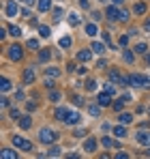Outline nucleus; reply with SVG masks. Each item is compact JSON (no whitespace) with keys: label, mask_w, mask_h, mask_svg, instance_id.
<instances>
[{"label":"nucleus","mask_w":150,"mask_h":159,"mask_svg":"<svg viewBox=\"0 0 150 159\" xmlns=\"http://www.w3.org/2000/svg\"><path fill=\"white\" fill-rule=\"evenodd\" d=\"M67 114H69V110H67V107H58V110H56V118H58V120H62V123H64Z\"/></svg>","instance_id":"19"},{"label":"nucleus","mask_w":150,"mask_h":159,"mask_svg":"<svg viewBox=\"0 0 150 159\" xmlns=\"http://www.w3.org/2000/svg\"><path fill=\"white\" fill-rule=\"evenodd\" d=\"M122 58H125L126 62H133V60H135V54L131 52V50H125V54H122Z\"/></svg>","instance_id":"26"},{"label":"nucleus","mask_w":150,"mask_h":159,"mask_svg":"<svg viewBox=\"0 0 150 159\" xmlns=\"http://www.w3.org/2000/svg\"><path fill=\"white\" fill-rule=\"evenodd\" d=\"M126 82L131 84V86H137V88H150V78L146 75H139V73H133V75H129Z\"/></svg>","instance_id":"1"},{"label":"nucleus","mask_w":150,"mask_h":159,"mask_svg":"<svg viewBox=\"0 0 150 159\" xmlns=\"http://www.w3.org/2000/svg\"><path fill=\"white\" fill-rule=\"evenodd\" d=\"M9 32H11L13 37H20V34H22V30H20L17 26H9Z\"/></svg>","instance_id":"34"},{"label":"nucleus","mask_w":150,"mask_h":159,"mask_svg":"<svg viewBox=\"0 0 150 159\" xmlns=\"http://www.w3.org/2000/svg\"><path fill=\"white\" fill-rule=\"evenodd\" d=\"M99 114H101V112H99V107H97V106L90 107V116H99Z\"/></svg>","instance_id":"39"},{"label":"nucleus","mask_w":150,"mask_h":159,"mask_svg":"<svg viewBox=\"0 0 150 159\" xmlns=\"http://www.w3.org/2000/svg\"><path fill=\"white\" fill-rule=\"evenodd\" d=\"M50 101H54V103H58V101H60V93L51 90V93H50Z\"/></svg>","instance_id":"33"},{"label":"nucleus","mask_w":150,"mask_h":159,"mask_svg":"<svg viewBox=\"0 0 150 159\" xmlns=\"http://www.w3.org/2000/svg\"><path fill=\"white\" fill-rule=\"evenodd\" d=\"M90 48H92V52H95V54H103V52H105V43H103V41H95Z\"/></svg>","instance_id":"16"},{"label":"nucleus","mask_w":150,"mask_h":159,"mask_svg":"<svg viewBox=\"0 0 150 159\" xmlns=\"http://www.w3.org/2000/svg\"><path fill=\"white\" fill-rule=\"evenodd\" d=\"M92 50H82V52L77 54V60H82V62H88V60H90V58H92Z\"/></svg>","instance_id":"12"},{"label":"nucleus","mask_w":150,"mask_h":159,"mask_svg":"<svg viewBox=\"0 0 150 159\" xmlns=\"http://www.w3.org/2000/svg\"><path fill=\"white\" fill-rule=\"evenodd\" d=\"M45 75H47V78H58V75H60V71L51 67V69H45Z\"/></svg>","instance_id":"27"},{"label":"nucleus","mask_w":150,"mask_h":159,"mask_svg":"<svg viewBox=\"0 0 150 159\" xmlns=\"http://www.w3.org/2000/svg\"><path fill=\"white\" fill-rule=\"evenodd\" d=\"M97 103H99L101 107L112 106V95H109V93H101L99 97H97Z\"/></svg>","instance_id":"6"},{"label":"nucleus","mask_w":150,"mask_h":159,"mask_svg":"<svg viewBox=\"0 0 150 159\" xmlns=\"http://www.w3.org/2000/svg\"><path fill=\"white\" fill-rule=\"evenodd\" d=\"M26 48H28V50H39V41H37V39H28Z\"/></svg>","instance_id":"25"},{"label":"nucleus","mask_w":150,"mask_h":159,"mask_svg":"<svg viewBox=\"0 0 150 159\" xmlns=\"http://www.w3.org/2000/svg\"><path fill=\"white\" fill-rule=\"evenodd\" d=\"M148 65H150V56H148Z\"/></svg>","instance_id":"47"},{"label":"nucleus","mask_w":150,"mask_h":159,"mask_svg":"<svg viewBox=\"0 0 150 159\" xmlns=\"http://www.w3.org/2000/svg\"><path fill=\"white\" fill-rule=\"evenodd\" d=\"M107 20H112V22H116L118 17H120V11H118V7H107Z\"/></svg>","instance_id":"9"},{"label":"nucleus","mask_w":150,"mask_h":159,"mask_svg":"<svg viewBox=\"0 0 150 159\" xmlns=\"http://www.w3.org/2000/svg\"><path fill=\"white\" fill-rule=\"evenodd\" d=\"M146 50H148V45H146V43H137V45H135V52H137V54H144Z\"/></svg>","instance_id":"31"},{"label":"nucleus","mask_w":150,"mask_h":159,"mask_svg":"<svg viewBox=\"0 0 150 159\" xmlns=\"http://www.w3.org/2000/svg\"><path fill=\"white\" fill-rule=\"evenodd\" d=\"M129 20V13L126 11H120V22H126Z\"/></svg>","instance_id":"40"},{"label":"nucleus","mask_w":150,"mask_h":159,"mask_svg":"<svg viewBox=\"0 0 150 159\" xmlns=\"http://www.w3.org/2000/svg\"><path fill=\"white\" fill-rule=\"evenodd\" d=\"M11 118H13V120H15V118H22L20 110H15V107H13V110H11Z\"/></svg>","instance_id":"38"},{"label":"nucleus","mask_w":150,"mask_h":159,"mask_svg":"<svg viewBox=\"0 0 150 159\" xmlns=\"http://www.w3.org/2000/svg\"><path fill=\"white\" fill-rule=\"evenodd\" d=\"M79 120H82L79 112H69V114H67V118H64V123H67V125H77Z\"/></svg>","instance_id":"8"},{"label":"nucleus","mask_w":150,"mask_h":159,"mask_svg":"<svg viewBox=\"0 0 150 159\" xmlns=\"http://www.w3.org/2000/svg\"><path fill=\"white\" fill-rule=\"evenodd\" d=\"M135 140H137L139 144L148 146V144H150V131H139V133H135Z\"/></svg>","instance_id":"7"},{"label":"nucleus","mask_w":150,"mask_h":159,"mask_svg":"<svg viewBox=\"0 0 150 159\" xmlns=\"http://www.w3.org/2000/svg\"><path fill=\"white\" fill-rule=\"evenodd\" d=\"M79 4L82 7H88V0H79Z\"/></svg>","instance_id":"44"},{"label":"nucleus","mask_w":150,"mask_h":159,"mask_svg":"<svg viewBox=\"0 0 150 159\" xmlns=\"http://www.w3.org/2000/svg\"><path fill=\"white\" fill-rule=\"evenodd\" d=\"M126 43H129V37H126V34H125V37H120V45H126Z\"/></svg>","instance_id":"42"},{"label":"nucleus","mask_w":150,"mask_h":159,"mask_svg":"<svg viewBox=\"0 0 150 159\" xmlns=\"http://www.w3.org/2000/svg\"><path fill=\"white\" fill-rule=\"evenodd\" d=\"M105 65H107V62H105V60H103V58H101L99 62H97V67H99V69H103V67H105Z\"/></svg>","instance_id":"43"},{"label":"nucleus","mask_w":150,"mask_h":159,"mask_svg":"<svg viewBox=\"0 0 150 159\" xmlns=\"http://www.w3.org/2000/svg\"><path fill=\"white\" fill-rule=\"evenodd\" d=\"M39 58H41V62H45V60L51 58V52L50 50H41V52H39Z\"/></svg>","instance_id":"23"},{"label":"nucleus","mask_w":150,"mask_h":159,"mask_svg":"<svg viewBox=\"0 0 150 159\" xmlns=\"http://www.w3.org/2000/svg\"><path fill=\"white\" fill-rule=\"evenodd\" d=\"M69 45H71V37H62V39H60V48H64V50H67Z\"/></svg>","instance_id":"29"},{"label":"nucleus","mask_w":150,"mask_h":159,"mask_svg":"<svg viewBox=\"0 0 150 159\" xmlns=\"http://www.w3.org/2000/svg\"><path fill=\"white\" fill-rule=\"evenodd\" d=\"M0 157H2V159H15V157H17V153L11 151V148H2V151H0Z\"/></svg>","instance_id":"14"},{"label":"nucleus","mask_w":150,"mask_h":159,"mask_svg":"<svg viewBox=\"0 0 150 159\" xmlns=\"http://www.w3.org/2000/svg\"><path fill=\"white\" fill-rule=\"evenodd\" d=\"M26 4H34V2H37V0H24Z\"/></svg>","instance_id":"45"},{"label":"nucleus","mask_w":150,"mask_h":159,"mask_svg":"<svg viewBox=\"0 0 150 159\" xmlns=\"http://www.w3.org/2000/svg\"><path fill=\"white\" fill-rule=\"evenodd\" d=\"M20 13V7H17V2L15 0H9L7 4H4V15H9V17H15Z\"/></svg>","instance_id":"5"},{"label":"nucleus","mask_w":150,"mask_h":159,"mask_svg":"<svg viewBox=\"0 0 150 159\" xmlns=\"http://www.w3.org/2000/svg\"><path fill=\"white\" fill-rule=\"evenodd\" d=\"M109 78L114 80V84H125V82H126V78H122L118 71H109Z\"/></svg>","instance_id":"15"},{"label":"nucleus","mask_w":150,"mask_h":159,"mask_svg":"<svg viewBox=\"0 0 150 159\" xmlns=\"http://www.w3.org/2000/svg\"><path fill=\"white\" fill-rule=\"evenodd\" d=\"M39 32H41V37H50L51 30H50V26H41V28H39Z\"/></svg>","instance_id":"35"},{"label":"nucleus","mask_w":150,"mask_h":159,"mask_svg":"<svg viewBox=\"0 0 150 159\" xmlns=\"http://www.w3.org/2000/svg\"><path fill=\"white\" fill-rule=\"evenodd\" d=\"M75 135H77V138H84V135H86V129H77Z\"/></svg>","instance_id":"41"},{"label":"nucleus","mask_w":150,"mask_h":159,"mask_svg":"<svg viewBox=\"0 0 150 159\" xmlns=\"http://www.w3.org/2000/svg\"><path fill=\"white\" fill-rule=\"evenodd\" d=\"M9 58H11V60H15V62H17V60H22V58H24V52H22V45L13 43V45L9 48Z\"/></svg>","instance_id":"4"},{"label":"nucleus","mask_w":150,"mask_h":159,"mask_svg":"<svg viewBox=\"0 0 150 159\" xmlns=\"http://www.w3.org/2000/svg\"><path fill=\"white\" fill-rule=\"evenodd\" d=\"M47 155H51V157H60V148H58V146H51L50 151H47Z\"/></svg>","instance_id":"32"},{"label":"nucleus","mask_w":150,"mask_h":159,"mask_svg":"<svg viewBox=\"0 0 150 159\" xmlns=\"http://www.w3.org/2000/svg\"><path fill=\"white\" fill-rule=\"evenodd\" d=\"M13 146L20 148V151H34L32 148V142H28L26 138H20V135H13Z\"/></svg>","instance_id":"2"},{"label":"nucleus","mask_w":150,"mask_h":159,"mask_svg":"<svg viewBox=\"0 0 150 159\" xmlns=\"http://www.w3.org/2000/svg\"><path fill=\"white\" fill-rule=\"evenodd\" d=\"M112 2H114V4H120V2H122V0H112Z\"/></svg>","instance_id":"46"},{"label":"nucleus","mask_w":150,"mask_h":159,"mask_svg":"<svg viewBox=\"0 0 150 159\" xmlns=\"http://www.w3.org/2000/svg\"><path fill=\"white\" fill-rule=\"evenodd\" d=\"M69 24H71V26H77V24H79V15H75V13H69Z\"/></svg>","instance_id":"28"},{"label":"nucleus","mask_w":150,"mask_h":159,"mask_svg":"<svg viewBox=\"0 0 150 159\" xmlns=\"http://www.w3.org/2000/svg\"><path fill=\"white\" fill-rule=\"evenodd\" d=\"M133 11H135V15H144L146 13V2H135Z\"/></svg>","instance_id":"17"},{"label":"nucleus","mask_w":150,"mask_h":159,"mask_svg":"<svg viewBox=\"0 0 150 159\" xmlns=\"http://www.w3.org/2000/svg\"><path fill=\"white\" fill-rule=\"evenodd\" d=\"M122 103H125V101H114V103H112V107H114L116 112H122Z\"/></svg>","instance_id":"36"},{"label":"nucleus","mask_w":150,"mask_h":159,"mask_svg":"<svg viewBox=\"0 0 150 159\" xmlns=\"http://www.w3.org/2000/svg\"><path fill=\"white\" fill-rule=\"evenodd\" d=\"M0 88H2V93H9V90L13 88V84H11V82H9L7 78H2V84H0Z\"/></svg>","instance_id":"22"},{"label":"nucleus","mask_w":150,"mask_h":159,"mask_svg":"<svg viewBox=\"0 0 150 159\" xmlns=\"http://www.w3.org/2000/svg\"><path fill=\"white\" fill-rule=\"evenodd\" d=\"M112 133H114L116 138H125V135H126V129L122 127V125H116V127L112 129Z\"/></svg>","instance_id":"18"},{"label":"nucleus","mask_w":150,"mask_h":159,"mask_svg":"<svg viewBox=\"0 0 150 159\" xmlns=\"http://www.w3.org/2000/svg\"><path fill=\"white\" fill-rule=\"evenodd\" d=\"M101 2H105V0H101Z\"/></svg>","instance_id":"48"},{"label":"nucleus","mask_w":150,"mask_h":159,"mask_svg":"<svg viewBox=\"0 0 150 159\" xmlns=\"http://www.w3.org/2000/svg\"><path fill=\"white\" fill-rule=\"evenodd\" d=\"M86 34H88V37H95V34H97V26H95V24H86Z\"/></svg>","instance_id":"24"},{"label":"nucleus","mask_w":150,"mask_h":159,"mask_svg":"<svg viewBox=\"0 0 150 159\" xmlns=\"http://www.w3.org/2000/svg\"><path fill=\"white\" fill-rule=\"evenodd\" d=\"M56 138H58V133L54 131V129H41V133H39V140H41L43 144H51V142H56Z\"/></svg>","instance_id":"3"},{"label":"nucleus","mask_w":150,"mask_h":159,"mask_svg":"<svg viewBox=\"0 0 150 159\" xmlns=\"http://www.w3.org/2000/svg\"><path fill=\"white\" fill-rule=\"evenodd\" d=\"M95 148H97V140H95V138H88V140L84 142V151H86V153H95Z\"/></svg>","instance_id":"11"},{"label":"nucleus","mask_w":150,"mask_h":159,"mask_svg":"<svg viewBox=\"0 0 150 159\" xmlns=\"http://www.w3.org/2000/svg\"><path fill=\"white\" fill-rule=\"evenodd\" d=\"M20 127L22 129H30L32 127V116H22L20 118Z\"/></svg>","instance_id":"13"},{"label":"nucleus","mask_w":150,"mask_h":159,"mask_svg":"<svg viewBox=\"0 0 150 159\" xmlns=\"http://www.w3.org/2000/svg\"><path fill=\"white\" fill-rule=\"evenodd\" d=\"M22 82H24L26 86H28V84H32V82H34V71H32V69H30V67H28V69H26V71H24V75H22Z\"/></svg>","instance_id":"10"},{"label":"nucleus","mask_w":150,"mask_h":159,"mask_svg":"<svg viewBox=\"0 0 150 159\" xmlns=\"http://www.w3.org/2000/svg\"><path fill=\"white\" fill-rule=\"evenodd\" d=\"M50 7H51V0H39V11H50Z\"/></svg>","instance_id":"21"},{"label":"nucleus","mask_w":150,"mask_h":159,"mask_svg":"<svg viewBox=\"0 0 150 159\" xmlns=\"http://www.w3.org/2000/svg\"><path fill=\"white\" fill-rule=\"evenodd\" d=\"M86 88H88V90H95V88H97V82H95V80H88Z\"/></svg>","instance_id":"37"},{"label":"nucleus","mask_w":150,"mask_h":159,"mask_svg":"<svg viewBox=\"0 0 150 159\" xmlns=\"http://www.w3.org/2000/svg\"><path fill=\"white\" fill-rule=\"evenodd\" d=\"M118 118H120V123H122V125H126V123H131V120H133V114H129V112H120V116H118Z\"/></svg>","instance_id":"20"},{"label":"nucleus","mask_w":150,"mask_h":159,"mask_svg":"<svg viewBox=\"0 0 150 159\" xmlns=\"http://www.w3.org/2000/svg\"><path fill=\"white\" fill-rule=\"evenodd\" d=\"M101 144H103V146H107V148H109V146H118V142H112L109 138H103V140H101Z\"/></svg>","instance_id":"30"}]
</instances>
